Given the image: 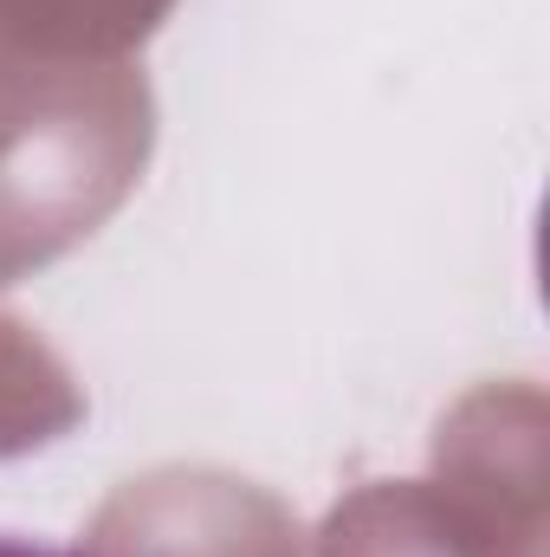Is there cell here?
Segmentation results:
<instances>
[{"instance_id":"6da1fadb","label":"cell","mask_w":550,"mask_h":557,"mask_svg":"<svg viewBox=\"0 0 550 557\" xmlns=\"http://www.w3.org/2000/svg\"><path fill=\"white\" fill-rule=\"evenodd\" d=\"M0 557H78V552H65V545H39V539H7V532H0Z\"/></svg>"}]
</instances>
